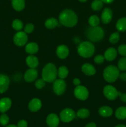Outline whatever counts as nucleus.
I'll list each match as a JSON object with an SVG mask.
<instances>
[{
  "label": "nucleus",
  "mask_w": 126,
  "mask_h": 127,
  "mask_svg": "<svg viewBox=\"0 0 126 127\" xmlns=\"http://www.w3.org/2000/svg\"><path fill=\"white\" fill-rule=\"evenodd\" d=\"M59 22L65 27H72L77 23L78 17L72 10L65 9L59 14Z\"/></svg>",
  "instance_id": "obj_1"
},
{
  "label": "nucleus",
  "mask_w": 126,
  "mask_h": 127,
  "mask_svg": "<svg viewBox=\"0 0 126 127\" xmlns=\"http://www.w3.org/2000/svg\"><path fill=\"white\" fill-rule=\"evenodd\" d=\"M42 79L47 83H53L56 79L58 69L53 63H49L42 70Z\"/></svg>",
  "instance_id": "obj_2"
},
{
  "label": "nucleus",
  "mask_w": 126,
  "mask_h": 127,
  "mask_svg": "<svg viewBox=\"0 0 126 127\" xmlns=\"http://www.w3.org/2000/svg\"><path fill=\"white\" fill-rule=\"evenodd\" d=\"M95 51V45L91 42L87 41L80 43L77 47L78 53L83 58H86L92 57Z\"/></svg>",
  "instance_id": "obj_3"
},
{
  "label": "nucleus",
  "mask_w": 126,
  "mask_h": 127,
  "mask_svg": "<svg viewBox=\"0 0 126 127\" xmlns=\"http://www.w3.org/2000/svg\"><path fill=\"white\" fill-rule=\"evenodd\" d=\"M104 35H105L104 30L99 26L90 27L86 30V37L91 42H98L103 38Z\"/></svg>",
  "instance_id": "obj_4"
},
{
  "label": "nucleus",
  "mask_w": 126,
  "mask_h": 127,
  "mask_svg": "<svg viewBox=\"0 0 126 127\" xmlns=\"http://www.w3.org/2000/svg\"><path fill=\"white\" fill-rule=\"evenodd\" d=\"M119 69L116 66L109 65L106 67L103 71V78L108 83H113L119 76Z\"/></svg>",
  "instance_id": "obj_5"
},
{
  "label": "nucleus",
  "mask_w": 126,
  "mask_h": 127,
  "mask_svg": "<svg viewBox=\"0 0 126 127\" xmlns=\"http://www.w3.org/2000/svg\"><path fill=\"white\" fill-rule=\"evenodd\" d=\"M75 118V113L72 109L66 108L61 112L59 119L63 122L69 123L72 121Z\"/></svg>",
  "instance_id": "obj_6"
},
{
  "label": "nucleus",
  "mask_w": 126,
  "mask_h": 127,
  "mask_svg": "<svg viewBox=\"0 0 126 127\" xmlns=\"http://www.w3.org/2000/svg\"><path fill=\"white\" fill-rule=\"evenodd\" d=\"M103 94L108 100H114L119 96V92L114 86L107 85L104 88Z\"/></svg>",
  "instance_id": "obj_7"
},
{
  "label": "nucleus",
  "mask_w": 126,
  "mask_h": 127,
  "mask_svg": "<svg viewBox=\"0 0 126 127\" xmlns=\"http://www.w3.org/2000/svg\"><path fill=\"white\" fill-rule=\"evenodd\" d=\"M74 95L77 99L80 100H85L88 99L89 93L88 89L84 86H77L74 89Z\"/></svg>",
  "instance_id": "obj_8"
},
{
  "label": "nucleus",
  "mask_w": 126,
  "mask_h": 127,
  "mask_svg": "<svg viewBox=\"0 0 126 127\" xmlns=\"http://www.w3.org/2000/svg\"><path fill=\"white\" fill-rule=\"evenodd\" d=\"M28 40L27 34L25 32L19 31L13 37L14 43L19 47H22L27 43Z\"/></svg>",
  "instance_id": "obj_9"
},
{
  "label": "nucleus",
  "mask_w": 126,
  "mask_h": 127,
  "mask_svg": "<svg viewBox=\"0 0 126 127\" xmlns=\"http://www.w3.org/2000/svg\"><path fill=\"white\" fill-rule=\"evenodd\" d=\"M66 89V84L64 79H56L53 83V91L56 95H62Z\"/></svg>",
  "instance_id": "obj_10"
},
{
  "label": "nucleus",
  "mask_w": 126,
  "mask_h": 127,
  "mask_svg": "<svg viewBox=\"0 0 126 127\" xmlns=\"http://www.w3.org/2000/svg\"><path fill=\"white\" fill-rule=\"evenodd\" d=\"M9 84V77L5 74H0V94L5 93L8 89Z\"/></svg>",
  "instance_id": "obj_11"
},
{
  "label": "nucleus",
  "mask_w": 126,
  "mask_h": 127,
  "mask_svg": "<svg viewBox=\"0 0 126 127\" xmlns=\"http://www.w3.org/2000/svg\"><path fill=\"white\" fill-rule=\"evenodd\" d=\"M112 18V11L109 7H106L103 11L101 16V21L105 24H109Z\"/></svg>",
  "instance_id": "obj_12"
},
{
  "label": "nucleus",
  "mask_w": 126,
  "mask_h": 127,
  "mask_svg": "<svg viewBox=\"0 0 126 127\" xmlns=\"http://www.w3.org/2000/svg\"><path fill=\"white\" fill-rule=\"evenodd\" d=\"M38 77V71L35 68H30L26 71L24 74V79L26 82L31 83L35 80Z\"/></svg>",
  "instance_id": "obj_13"
},
{
  "label": "nucleus",
  "mask_w": 126,
  "mask_h": 127,
  "mask_svg": "<svg viewBox=\"0 0 126 127\" xmlns=\"http://www.w3.org/2000/svg\"><path fill=\"white\" fill-rule=\"evenodd\" d=\"M47 125L49 127H58L59 124V118L56 114H50L46 117Z\"/></svg>",
  "instance_id": "obj_14"
},
{
  "label": "nucleus",
  "mask_w": 126,
  "mask_h": 127,
  "mask_svg": "<svg viewBox=\"0 0 126 127\" xmlns=\"http://www.w3.org/2000/svg\"><path fill=\"white\" fill-rule=\"evenodd\" d=\"M12 105V101L8 97H4L0 99V112L5 113Z\"/></svg>",
  "instance_id": "obj_15"
},
{
  "label": "nucleus",
  "mask_w": 126,
  "mask_h": 127,
  "mask_svg": "<svg viewBox=\"0 0 126 127\" xmlns=\"http://www.w3.org/2000/svg\"><path fill=\"white\" fill-rule=\"evenodd\" d=\"M42 104L40 99L34 98L28 104V109L32 112H36L42 108Z\"/></svg>",
  "instance_id": "obj_16"
},
{
  "label": "nucleus",
  "mask_w": 126,
  "mask_h": 127,
  "mask_svg": "<svg viewBox=\"0 0 126 127\" xmlns=\"http://www.w3.org/2000/svg\"><path fill=\"white\" fill-rule=\"evenodd\" d=\"M69 54V50L66 45H61L57 48L56 55L61 59H65Z\"/></svg>",
  "instance_id": "obj_17"
},
{
  "label": "nucleus",
  "mask_w": 126,
  "mask_h": 127,
  "mask_svg": "<svg viewBox=\"0 0 126 127\" xmlns=\"http://www.w3.org/2000/svg\"><path fill=\"white\" fill-rule=\"evenodd\" d=\"M117 55V50L114 48L110 47V48H107L106 50V52H105L104 57L108 62H112V61H113L116 58Z\"/></svg>",
  "instance_id": "obj_18"
},
{
  "label": "nucleus",
  "mask_w": 126,
  "mask_h": 127,
  "mask_svg": "<svg viewBox=\"0 0 126 127\" xmlns=\"http://www.w3.org/2000/svg\"><path fill=\"white\" fill-rule=\"evenodd\" d=\"M82 71L87 76H93L96 73V69L92 64L90 63H85L82 66Z\"/></svg>",
  "instance_id": "obj_19"
},
{
  "label": "nucleus",
  "mask_w": 126,
  "mask_h": 127,
  "mask_svg": "<svg viewBox=\"0 0 126 127\" xmlns=\"http://www.w3.org/2000/svg\"><path fill=\"white\" fill-rule=\"evenodd\" d=\"M26 63L27 66L30 68H35L39 64V62L37 57L33 55L28 56L26 58Z\"/></svg>",
  "instance_id": "obj_20"
},
{
  "label": "nucleus",
  "mask_w": 126,
  "mask_h": 127,
  "mask_svg": "<svg viewBox=\"0 0 126 127\" xmlns=\"http://www.w3.org/2000/svg\"><path fill=\"white\" fill-rule=\"evenodd\" d=\"M25 52L30 55H33L38 51V45L35 42H30L25 46Z\"/></svg>",
  "instance_id": "obj_21"
},
{
  "label": "nucleus",
  "mask_w": 126,
  "mask_h": 127,
  "mask_svg": "<svg viewBox=\"0 0 126 127\" xmlns=\"http://www.w3.org/2000/svg\"><path fill=\"white\" fill-rule=\"evenodd\" d=\"M98 113L103 117H109L112 115L113 110L109 106H103L99 109Z\"/></svg>",
  "instance_id": "obj_22"
},
{
  "label": "nucleus",
  "mask_w": 126,
  "mask_h": 127,
  "mask_svg": "<svg viewBox=\"0 0 126 127\" xmlns=\"http://www.w3.org/2000/svg\"><path fill=\"white\" fill-rule=\"evenodd\" d=\"M12 6L16 11H21L24 9L25 6V0H12Z\"/></svg>",
  "instance_id": "obj_23"
},
{
  "label": "nucleus",
  "mask_w": 126,
  "mask_h": 127,
  "mask_svg": "<svg viewBox=\"0 0 126 127\" xmlns=\"http://www.w3.org/2000/svg\"><path fill=\"white\" fill-rule=\"evenodd\" d=\"M115 116L119 120L126 119V107H120L115 112Z\"/></svg>",
  "instance_id": "obj_24"
},
{
  "label": "nucleus",
  "mask_w": 126,
  "mask_h": 127,
  "mask_svg": "<svg viewBox=\"0 0 126 127\" xmlns=\"http://www.w3.org/2000/svg\"><path fill=\"white\" fill-rule=\"evenodd\" d=\"M116 27L119 32H124L126 31V17L119 19L116 22Z\"/></svg>",
  "instance_id": "obj_25"
},
{
  "label": "nucleus",
  "mask_w": 126,
  "mask_h": 127,
  "mask_svg": "<svg viewBox=\"0 0 126 127\" xmlns=\"http://www.w3.org/2000/svg\"><path fill=\"white\" fill-rule=\"evenodd\" d=\"M45 27L49 29H53L58 26V21L55 18H49L45 21Z\"/></svg>",
  "instance_id": "obj_26"
},
{
  "label": "nucleus",
  "mask_w": 126,
  "mask_h": 127,
  "mask_svg": "<svg viewBox=\"0 0 126 127\" xmlns=\"http://www.w3.org/2000/svg\"><path fill=\"white\" fill-rule=\"evenodd\" d=\"M68 74H69V70L66 66H62L59 67L58 71V75L60 79H65L67 77Z\"/></svg>",
  "instance_id": "obj_27"
},
{
  "label": "nucleus",
  "mask_w": 126,
  "mask_h": 127,
  "mask_svg": "<svg viewBox=\"0 0 126 127\" xmlns=\"http://www.w3.org/2000/svg\"><path fill=\"white\" fill-rule=\"evenodd\" d=\"M90 115V111L86 109H81L78 110L77 112V116L82 119H85L88 118Z\"/></svg>",
  "instance_id": "obj_28"
},
{
  "label": "nucleus",
  "mask_w": 126,
  "mask_h": 127,
  "mask_svg": "<svg viewBox=\"0 0 126 127\" xmlns=\"http://www.w3.org/2000/svg\"><path fill=\"white\" fill-rule=\"evenodd\" d=\"M88 24L91 27L98 26L99 24H100V19L96 15H93L89 17Z\"/></svg>",
  "instance_id": "obj_29"
},
{
  "label": "nucleus",
  "mask_w": 126,
  "mask_h": 127,
  "mask_svg": "<svg viewBox=\"0 0 126 127\" xmlns=\"http://www.w3.org/2000/svg\"><path fill=\"white\" fill-rule=\"evenodd\" d=\"M103 6V2L101 0H94L91 4V7L94 11H100Z\"/></svg>",
  "instance_id": "obj_30"
},
{
  "label": "nucleus",
  "mask_w": 126,
  "mask_h": 127,
  "mask_svg": "<svg viewBox=\"0 0 126 127\" xmlns=\"http://www.w3.org/2000/svg\"><path fill=\"white\" fill-rule=\"evenodd\" d=\"M12 28L14 30L17 31H20L23 28V23H22V22L21 20L16 19L14 20L13 22H12Z\"/></svg>",
  "instance_id": "obj_31"
},
{
  "label": "nucleus",
  "mask_w": 126,
  "mask_h": 127,
  "mask_svg": "<svg viewBox=\"0 0 126 127\" xmlns=\"http://www.w3.org/2000/svg\"><path fill=\"white\" fill-rule=\"evenodd\" d=\"M120 38V35L119 33L117 32H115L114 33H112V34L110 35L109 38V40L112 44H115L117 42H118V41L119 40Z\"/></svg>",
  "instance_id": "obj_32"
},
{
  "label": "nucleus",
  "mask_w": 126,
  "mask_h": 127,
  "mask_svg": "<svg viewBox=\"0 0 126 127\" xmlns=\"http://www.w3.org/2000/svg\"><path fill=\"white\" fill-rule=\"evenodd\" d=\"M118 69L119 71H126V57L120 58L118 62Z\"/></svg>",
  "instance_id": "obj_33"
},
{
  "label": "nucleus",
  "mask_w": 126,
  "mask_h": 127,
  "mask_svg": "<svg viewBox=\"0 0 126 127\" xmlns=\"http://www.w3.org/2000/svg\"><path fill=\"white\" fill-rule=\"evenodd\" d=\"M9 118L6 114L3 113L0 116V124L2 126H6L9 124Z\"/></svg>",
  "instance_id": "obj_34"
},
{
  "label": "nucleus",
  "mask_w": 126,
  "mask_h": 127,
  "mask_svg": "<svg viewBox=\"0 0 126 127\" xmlns=\"http://www.w3.org/2000/svg\"><path fill=\"white\" fill-rule=\"evenodd\" d=\"M36 88L38 89H41L45 86V81L43 79H38L35 83Z\"/></svg>",
  "instance_id": "obj_35"
},
{
  "label": "nucleus",
  "mask_w": 126,
  "mask_h": 127,
  "mask_svg": "<svg viewBox=\"0 0 126 127\" xmlns=\"http://www.w3.org/2000/svg\"><path fill=\"white\" fill-rule=\"evenodd\" d=\"M117 51L121 55L126 57V45L122 44L119 46Z\"/></svg>",
  "instance_id": "obj_36"
},
{
  "label": "nucleus",
  "mask_w": 126,
  "mask_h": 127,
  "mask_svg": "<svg viewBox=\"0 0 126 127\" xmlns=\"http://www.w3.org/2000/svg\"><path fill=\"white\" fill-rule=\"evenodd\" d=\"M34 30V26H33V24L32 23H28L27 24H26V26H25L24 28V32L26 33H30Z\"/></svg>",
  "instance_id": "obj_37"
},
{
  "label": "nucleus",
  "mask_w": 126,
  "mask_h": 127,
  "mask_svg": "<svg viewBox=\"0 0 126 127\" xmlns=\"http://www.w3.org/2000/svg\"><path fill=\"white\" fill-rule=\"evenodd\" d=\"M105 57L101 55H98L96 56L94 58V61L96 64H101L103 63L104 60H105Z\"/></svg>",
  "instance_id": "obj_38"
},
{
  "label": "nucleus",
  "mask_w": 126,
  "mask_h": 127,
  "mask_svg": "<svg viewBox=\"0 0 126 127\" xmlns=\"http://www.w3.org/2000/svg\"><path fill=\"white\" fill-rule=\"evenodd\" d=\"M17 127H27L28 124L27 122L25 120H21L17 123Z\"/></svg>",
  "instance_id": "obj_39"
},
{
  "label": "nucleus",
  "mask_w": 126,
  "mask_h": 127,
  "mask_svg": "<svg viewBox=\"0 0 126 127\" xmlns=\"http://www.w3.org/2000/svg\"><path fill=\"white\" fill-rule=\"evenodd\" d=\"M119 96L120 99L122 102L126 103V94H122V93L119 92Z\"/></svg>",
  "instance_id": "obj_40"
},
{
  "label": "nucleus",
  "mask_w": 126,
  "mask_h": 127,
  "mask_svg": "<svg viewBox=\"0 0 126 127\" xmlns=\"http://www.w3.org/2000/svg\"><path fill=\"white\" fill-rule=\"evenodd\" d=\"M119 78H120L121 80L123 81H126V73H122L120 74Z\"/></svg>",
  "instance_id": "obj_41"
},
{
  "label": "nucleus",
  "mask_w": 126,
  "mask_h": 127,
  "mask_svg": "<svg viewBox=\"0 0 126 127\" xmlns=\"http://www.w3.org/2000/svg\"><path fill=\"white\" fill-rule=\"evenodd\" d=\"M73 83H74V84L75 86H79L80 84V79H79L78 78H75V79L73 80Z\"/></svg>",
  "instance_id": "obj_42"
},
{
  "label": "nucleus",
  "mask_w": 126,
  "mask_h": 127,
  "mask_svg": "<svg viewBox=\"0 0 126 127\" xmlns=\"http://www.w3.org/2000/svg\"><path fill=\"white\" fill-rule=\"evenodd\" d=\"M85 127H96V125L93 122H90L89 124H86Z\"/></svg>",
  "instance_id": "obj_43"
},
{
  "label": "nucleus",
  "mask_w": 126,
  "mask_h": 127,
  "mask_svg": "<svg viewBox=\"0 0 126 127\" xmlns=\"http://www.w3.org/2000/svg\"><path fill=\"white\" fill-rule=\"evenodd\" d=\"M103 1V2H105V3L106 4H110L111 2H113L114 0H101Z\"/></svg>",
  "instance_id": "obj_44"
},
{
  "label": "nucleus",
  "mask_w": 126,
  "mask_h": 127,
  "mask_svg": "<svg viewBox=\"0 0 126 127\" xmlns=\"http://www.w3.org/2000/svg\"><path fill=\"white\" fill-rule=\"evenodd\" d=\"M114 127H126V126L125 125H123V124H119V125H116V126Z\"/></svg>",
  "instance_id": "obj_45"
},
{
  "label": "nucleus",
  "mask_w": 126,
  "mask_h": 127,
  "mask_svg": "<svg viewBox=\"0 0 126 127\" xmlns=\"http://www.w3.org/2000/svg\"><path fill=\"white\" fill-rule=\"evenodd\" d=\"M6 127H17V126H16V125H7Z\"/></svg>",
  "instance_id": "obj_46"
},
{
  "label": "nucleus",
  "mask_w": 126,
  "mask_h": 127,
  "mask_svg": "<svg viewBox=\"0 0 126 127\" xmlns=\"http://www.w3.org/2000/svg\"><path fill=\"white\" fill-rule=\"evenodd\" d=\"M79 1H80V2H86V1H87V0H79Z\"/></svg>",
  "instance_id": "obj_47"
}]
</instances>
